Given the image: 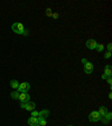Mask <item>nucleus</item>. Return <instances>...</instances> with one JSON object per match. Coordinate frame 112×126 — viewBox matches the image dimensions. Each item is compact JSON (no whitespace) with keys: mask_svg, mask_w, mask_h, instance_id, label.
Masks as SVG:
<instances>
[{"mask_svg":"<svg viewBox=\"0 0 112 126\" xmlns=\"http://www.w3.org/2000/svg\"><path fill=\"white\" fill-rule=\"evenodd\" d=\"M11 29L16 34H20V35H25V27L21 23H14L11 25Z\"/></svg>","mask_w":112,"mask_h":126,"instance_id":"1","label":"nucleus"},{"mask_svg":"<svg viewBox=\"0 0 112 126\" xmlns=\"http://www.w3.org/2000/svg\"><path fill=\"white\" fill-rule=\"evenodd\" d=\"M29 89H30V84L28 82H22V83H19V87H18L17 90L21 93H27Z\"/></svg>","mask_w":112,"mask_h":126,"instance_id":"2","label":"nucleus"},{"mask_svg":"<svg viewBox=\"0 0 112 126\" xmlns=\"http://www.w3.org/2000/svg\"><path fill=\"white\" fill-rule=\"evenodd\" d=\"M101 119V116L99 115V113L96 112V110H94V112H92L91 114L89 115V121L90 122H99Z\"/></svg>","mask_w":112,"mask_h":126,"instance_id":"3","label":"nucleus"},{"mask_svg":"<svg viewBox=\"0 0 112 126\" xmlns=\"http://www.w3.org/2000/svg\"><path fill=\"white\" fill-rule=\"evenodd\" d=\"M93 70H94V67H93V64L91 63V62L84 63V71H85L86 74H91V73L93 72Z\"/></svg>","mask_w":112,"mask_h":126,"instance_id":"4","label":"nucleus"},{"mask_svg":"<svg viewBox=\"0 0 112 126\" xmlns=\"http://www.w3.org/2000/svg\"><path fill=\"white\" fill-rule=\"evenodd\" d=\"M111 74H112V72H111V65L108 64L105 67V69H104V73H103V76H102V79H103V80H106L108 78H110V77H111Z\"/></svg>","mask_w":112,"mask_h":126,"instance_id":"5","label":"nucleus"},{"mask_svg":"<svg viewBox=\"0 0 112 126\" xmlns=\"http://www.w3.org/2000/svg\"><path fill=\"white\" fill-rule=\"evenodd\" d=\"M96 45H98V43H96L95 39H87L86 41V47L90 48V50H94V48H96Z\"/></svg>","mask_w":112,"mask_h":126,"instance_id":"6","label":"nucleus"},{"mask_svg":"<svg viewBox=\"0 0 112 126\" xmlns=\"http://www.w3.org/2000/svg\"><path fill=\"white\" fill-rule=\"evenodd\" d=\"M20 100V103H28V101H30L29 99H30V96L28 95V93H21L20 92V95H19V98H18Z\"/></svg>","mask_w":112,"mask_h":126,"instance_id":"7","label":"nucleus"},{"mask_svg":"<svg viewBox=\"0 0 112 126\" xmlns=\"http://www.w3.org/2000/svg\"><path fill=\"white\" fill-rule=\"evenodd\" d=\"M35 107H36V104L34 101H28V103H26L25 109L29 110V112H33V110H35Z\"/></svg>","mask_w":112,"mask_h":126,"instance_id":"8","label":"nucleus"},{"mask_svg":"<svg viewBox=\"0 0 112 126\" xmlns=\"http://www.w3.org/2000/svg\"><path fill=\"white\" fill-rule=\"evenodd\" d=\"M98 113H99V115H100L101 117H104V116L106 115V113H108V108L104 107V106H101L100 108H99Z\"/></svg>","mask_w":112,"mask_h":126,"instance_id":"9","label":"nucleus"},{"mask_svg":"<svg viewBox=\"0 0 112 126\" xmlns=\"http://www.w3.org/2000/svg\"><path fill=\"white\" fill-rule=\"evenodd\" d=\"M49 110L48 109H43L42 112H39V116L38 117H42V118H47L49 116Z\"/></svg>","mask_w":112,"mask_h":126,"instance_id":"10","label":"nucleus"},{"mask_svg":"<svg viewBox=\"0 0 112 126\" xmlns=\"http://www.w3.org/2000/svg\"><path fill=\"white\" fill-rule=\"evenodd\" d=\"M28 124L30 126H35L38 124V117H30L28 119Z\"/></svg>","mask_w":112,"mask_h":126,"instance_id":"11","label":"nucleus"},{"mask_svg":"<svg viewBox=\"0 0 112 126\" xmlns=\"http://www.w3.org/2000/svg\"><path fill=\"white\" fill-rule=\"evenodd\" d=\"M10 87L12 88V89H18V87H19V82L17 81V80H11Z\"/></svg>","mask_w":112,"mask_h":126,"instance_id":"12","label":"nucleus"},{"mask_svg":"<svg viewBox=\"0 0 112 126\" xmlns=\"http://www.w3.org/2000/svg\"><path fill=\"white\" fill-rule=\"evenodd\" d=\"M46 124H47V121H46V118L38 117V125H39V126H46Z\"/></svg>","mask_w":112,"mask_h":126,"instance_id":"13","label":"nucleus"},{"mask_svg":"<svg viewBox=\"0 0 112 126\" xmlns=\"http://www.w3.org/2000/svg\"><path fill=\"white\" fill-rule=\"evenodd\" d=\"M19 95H20V92L18 91V90L12 91V92H11V98H12V99H18V98H19Z\"/></svg>","mask_w":112,"mask_h":126,"instance_id":"14","label":"nucleus"},{"mask_svg":"<svg viewBox=\"0 0 112 126\" xmlns=\"http://www.w3.org/2000/svg\"><path fill=\"white\" fill-rule=\"evenodd\" d=\"M103 48H104V45L103 44H98V45H96V50H98L99 52H102V51H103Z\"/></svg>","mask_w":112,"mask_h":126,"instance_id":"15","label":"nucleus"},{"mask_svg":"<svg viewBox=\"0 0 112 126\" xmlns=\"http://www.w3.org/2000/svg\"><path fill=\"white\" fill-rule=\"evenodd\" d=\"M46 15H47L48 17H52V15H53L52 9H50V8H46Z\"/></svg>","mask_w":112,"mask_h":126,"instance_id":"16","label":"nucleus"},{"mask_svg":"<svg viewBox=\"0 0 112 126\" xmlns=\"http://www.w3.org/2000/svg\"><path fill=\"white\" fill-rule=\"evenodd\" d=\"M104 117H105L106 119H108V121H111V118H112V114H111L110 112H108V113H106V115L104 116Z\"/></svg>","mask_w":112,"mask_h":126,"instance_id":"17","label":"nucleus"},{"mask_svg":"<svg viewBox=\"0 0 112 126\" xmlns=\"http://www.w3.org/2000/svg\"><path fill=\"white\" fill-rule=\"evenodd\" d=\"M38 116H39V112H36V110L31 112V117H38Z\"/></svg>","mask_w":112,"mask_h":126,"instance_id":"18","label":"nucleus"},{"mask_svg":"<svg viewBox=\"0 0 112 126\" xmlns=\"http://www.w3.org/2000/svg\"><path fill=\"white\" fill-rule=\"evenodd\" d=\"M52 17H53L54 19H57V18H58V17H59V14H58V12H53V15H52Z\"/></svg>","mask_w":112,"mask_h":126,"instance_id":"19","label":"nucleus"},{"mask_svg":"<svg viewBox=\"0 0 112 126\" xmlns=\"http://www.w3.org/2000/svg\"><path fill=\"white\" fill-rule=\"evenodd\" d=\"M110 57H111V52H106L104 54V59H110Z\"/></svg>","mask_w":112,"mask_h":126,"instance_id":"20","label":"nucleus"},{"mask_svg":"<svg viewBox=\"0 0 112 126\" xmlns=\"http://www.w3.org/2000/svg\"><path fill=\"white\" fill-rule=\"evenodd\" d=\"M100 121H102L104 124H108V123H109V122H110V121H108V119H106L105 117H101V119H100Z\"/></svg>","mask_w":112,"mask_h":126,"instance_id":"21","label":"nucleus"},{"mask_svg":"<svg viewBox=\"0 0 112 126\" xmlns=\"http://www.w3.org/2000/svg\"><path fill=\"white\" fill-rule=\"evenodd\" d=\"M106 82H108V83H109L110 86H111V84H112V79H111V77H110V78H108V79H106Z\"/></svg>","mask_w":112,"mask_h":126,"instance_id":"22","label":"nucleus"},{"mask_svg":"<svg viewBox=\"0 0 112 126\" xmlns=\"http://www.w3.org/2000/svg\"><path fill=\"white\" fill-rule=\"evenodd\" d=\"M111 48H112V44H108V52H111Z\"/></svg>","mask_w":112,"mask_h":126,"instance_id":"23","label":"nucleus"},{"mask_svg":"<svg viewBox=\"0 0 112 126\" xmlns=\"http://www.w3.org/2000/svg\"><path fill=\"white\" fill-rule=\"evenodd\" d=\"M20 106H21V108H25V107H26V104H25V103H21V104H20Z\"/></svg>","mask_w":112,"mask_h":126,"instance_id":"24","label":"nucleus"},{"mask_svg":"<svg viewBox=\"0 0 112 126\" xmlns=\"http://www.w3.org/2000/svg\"><path fill=\"white\" fill-rule=\"evenodd\" d=\"M35 126H39V125H38V124H37V125H35Z\"/></svg>","mask_w":112,"mask_h":126,"instance_id":"25","label":"nucleus"},{"mask_svg":"<svg viewBox=\"0 0 112 126\" xmlns=\"http://www.w3.org/2000/svg\"><path fill=\"white\" fill-rule=\"evenodd\" d=\"M68 126H73V125H68Z\"/></svg>","mask_w":112,"mask_h":126,"instance_id":"26","label":"nucleus"}]
</instances>
